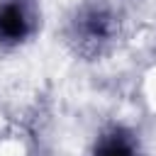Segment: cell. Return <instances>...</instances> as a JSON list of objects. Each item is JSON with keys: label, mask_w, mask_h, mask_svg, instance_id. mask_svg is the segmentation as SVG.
Instances as JSON below:
<instances>
[{"label": "cell", "mask_w": 156, "mask_h": 156, "mask_svg": "<svg viewBox=\"0 0 156 156\" xmlns=\"http://www.w3.org/2000/svg\"><path fill=\"white\" fill-rule=\"evenodd\" d=\"M93 156H141V151L134 134H129L122 127H112L98 136Z\"/></svg>", "instance_id": "cell-3"}, {"label": "cell", "mask_w": 156, "mask_h": 156, "mask_svg": "<svg viewBox=\"0 0 156 156\" xmlns=\"http://www.w3.org/2000/svg\"><path fill=\"white\" fill-rule=\"evenodd\" d=\"M76 34L80 37L83 44L98 46V44H102L112 37V17L100 7L83 10L76 17Z\"/></svg>", "instance_id": "cell-2"}, {"label": "cell", "mask_w": 156, "mask_h": 156, "mask_svg": "<svg viewBox=\"0 0 156 156\" xmlns=\"http://www.w3.org/2000/svg\"><path fill=\"white\" fill-rule=\"evenodd\" d=\"M29 34V15L20 0L0 2V44L15 46Z\"/></svg>", "instance_id": "cell-1"}]
</instances>
